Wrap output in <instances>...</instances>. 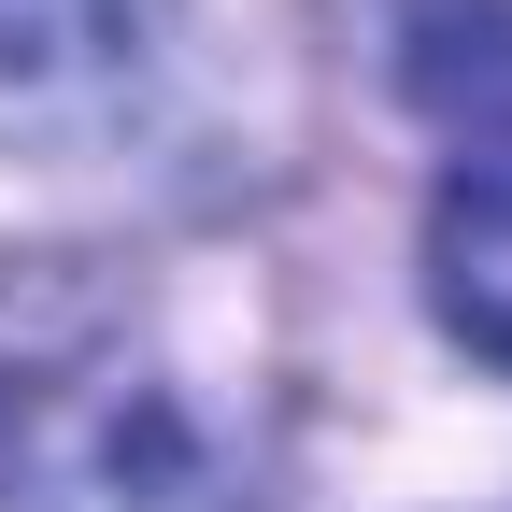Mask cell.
<instances>
[{
  "label": "cell",
  "instance_id": "cell-1",
  "mask_svg": "<svg viewBox=\"0 0 512 512\" xmlns=\"http://www.w3.org/2000/svg\"><path fill=\"white\" fill-rule=\"evenodd\" d=\"M399 72L456 128L427 200V299L484 370H512V0H399Z\"/></svg>",
  "mask_w": 512,
  "mask_h": 512
},
{
  "label": "cell",
  "instance_id": "cell-2",
  "mask_svg": "<svg viewBox=\"0 0 512 512\" xmlns=\"http://www.w3.org/2000/svg\"><path fill=\"white\" fill-rule=\"evenodd\" d=\"M185 427L114 342H0V512H157Z\"/></svg>",
  "mask_w": 512,
  "mask_h": 512
}]
</instances>
